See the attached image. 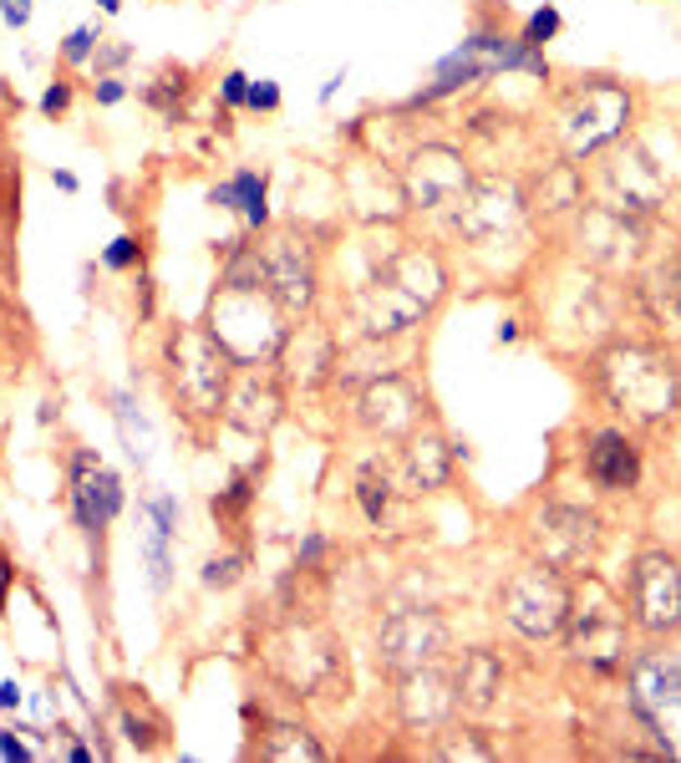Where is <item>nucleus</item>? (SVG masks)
Masks as SVG:
<instances>
[{"label":"nucleus","mask_w":681,"mask_h":763,"mask_svg":"<svg viewBox=\"0 0 681 763\" xmlns=\"http://www.w3.org/2000/svg\"><path fill=\"white\" fill-rule=\"evenodd\" d=\"M123 479L97 458V448L66 453V509H72V525L82 530V540L97 550V561H102L112 519L123 515Z\"/></svg>","instance_id":"8"},{"label":"nucleus","mask_w":681,"mask_h":763,"mask_svg":"<svg viewBox=\"0 0 681 763\" xmlns=\"http://www.w3.org/2000/svg\"><path fill=\"white\" fill-rule=\"evenodd\" d=\"M635 296L646 306V316L666 331H681V260H661L651 266L635 285Z\"/></svg>","instance_id":"27"},{"label":"nucleus","mask_w":681,"mask_h":763,"mask_svg":"<svg viewBox=\"0 0 681 763\" xmlns=\"http://www.w3.org/2000/svg\"><path fill=\"white\" fill-rule=\"evenodd\" d=\"M357 422L382 443H403L407 433L422 428V392L397 372H376L357 392Z\"/></svg>","instance_id":"17"},{"label":"nucleus","mask_w":681,"mask_h":763,"mask_svg":"<svg viewBox=\"0 0 681 763\" xmlns=\"http://www.w3.org/2000/svg\"><path fill=\"white\" fill-rule=\"evenodd\" d=\"M5 342H11V311L0 306V352H5Z\"/></svg>","instance_id":"49"},{"label":"nucleus","mask_w":681,"mask_h":763,"mask_svg":"<svg viewBox=\"0 0 681 763\" xmlns=\"http://www.w3.org/2000/svg\"><path fill=\"white\" fill-rule=\"evenodd\" d=\"M631 123V97L616 82H585V93L565 108V143L570 158H590L600 153L605 143H616Z\"/></svg>","instance_id":"15"},{"label":"nucleus","mask_w":681,"mask_h":763,"mask_svg":"<svg viewBox=\"0 0 681 763\" xmlns=\"http://www.w3.org/2000/svg\"><path fill=\"white\" fill-rule=\"evenodd\" d=\"M524 214V188L513 179H479L453 204V230L463 234L468 245H488V239H504V234L519 230Z\"/></svg>","instance_id":"13"},{"label":"nucleus","mask_w":681,"mask_h":763,"mask_svg":"<svg viewBox=\"0 0 681 763\" xmlns=\"http://www.w3.org/2000/svg\"><path fill=\"white\" fill-rule=\"evenodd\" d=\"M97 41H102V36H97V26H77V32L62 41V62H72V66L92 62V57H97Z\"/></svg>","instance_id":"36"},{"label":"nucleus","mask_w":681,"mask_h":763,"mask_svg":"<svg viewBox=\"0 0 681 763\" xmlns=\"http://www.w3.org/2000/svg\"><path fill=\"white\" fill-rule=\"evenodd\" d=\"M453 692H458V707L463 713H488L504 692V662L488 647H468L458 672H453Z\"/></svg>","instance_id":"23"},{"label":"nucleus","mask_w":681,"mask_h":763,"mask_svg":"<svg viewBox=\"0 0 681 763\" xmlns=\"http://www.w3.org/2000/svg\"><path fill=\"white\" fill-rule=\"evenodd\" d=\"M148 519H153V534H163V540H173V534H178V504H173L169 494L148 499Z\"/></svg>","instance_id":"37"},{"label":"nucleus","mask_w":681,"mask_h":763,"mask_svg":"<svg viewBox=\"0 0 681 763\" xmlns=\"http://www.w3.org/2000/svg\"><path fill=\"white\" fill-rule=\"evenodd\" d=\"M0 16H5V26H26L32 21V0H0Z\"/></svg>","instance_id":"44"},{"label":"nucleus","mask_w":681,"mask_h":763,"mask_svg":"<svg viewBox=\"0 0 681 763\" xmlns=\"http://www.w3.org/2000/svg\"><path fill=\"white\" fill-rule=\"evenodd\" d=\"M641 239H646L641 214L620 209V204H595L580 219V249H585L595 266H610V270L631 266L635 255H641Z\"/></svg>","instance_id":"20"},{"label":"nucleus","mask_w":681,"mask_h":763,"mask_svg":"<svg viewBox=\"0 0 681 763\" xmlns=\"http://www.w3.org/2000/svg\"><path fill=\"white\" fill-rule=\"evenodd\" d=\"M0 707H21V682H0Z\"/></svg>","instance_id":"47"},{"label":"nucleus","mask_w":681,"mask_h":763,"mask_svg":"<svg viewBox=\"0 0 681 763\" xmlns=\"http://www.w3.org/2000/svg\"><path fill=\"white\" fill-rule=\"evenodd\" d=\"M529 545H534V561H544L559 576H585L600 550V525L574 504H544L529 525Z\"/></svg>","instance_id":"10"},{"label":"nucleus","mask_w":681,"mask_h":763,"mask_svg":"<svg viewBox=\"0 0 681 763\" xmlns=\"http://www.w3.org/2000/svg\"><path fill=\"white\" fill-rule=\"evenodd\" d=\"M280 418H285V382H280L275 372L249 367V372L230 387L224 422H230L234 433H245V438H270Z\"/></svg>","instance_id":"21"},{"label":"nucleus","mask_w":681,"mask_h":763,"mask_svg":"<svg viewBox=\"0 0 681 763\" xmlns=\"http://www.w3.org/2000/svg\"><path fill=\"white\" fill-rule=\"evenodd\" d=\"M453 713H458V692H453V677L437 662L397 677V717H403V728L437 733L443 723H453Z\"/></svg>","instance_id":"19"},{"label":"nucleus","mask_w":681,"mask_h":763,"mask_svg":"<svg viewBox=\"0 0 681 763\" xmlns=\"http://www.w3.org/2000/svg\"><path fill=\"white\" fill-rule=\"evenodd\" d=\"M127 57H133V47H102V41H97V72H102V77H112V72H117V66L127 62Z\"/></svg>","instance_id":"40"},{"label":"nucleus","mask_w":681,"mask_h":763,"mask_svg":"<svg viewBox=\"0 0 681 763\" xmlns=\"http://www.w3.org/2000/svg\"><path fill=\"white\" fill-rule=\"evenodd\" d=\"M610 188L620 194V209H631V214H651V209L666 199L661 169H656L641 148H626V153L610 163Z\"/></svg>","instance_id":"24"},{"label":"nucleus","mask_w":681,"mask_h":763,"mask_svg":"<svg viewBox=\"0 0 681 763\" xmlns=\"http://www.w3.org/2000/svg\"><path fill=\"white\" fill-rule=\"evenodd\" d=\"M264 667L290 698H321L336 682L346 687V647L315 616H290L264 641Z\"/></svg>","instance_id":"5"},{"label":"nucleus","mask_w":681,"mask_h":763,"mask_svg":"<svg viewBox=\"0 0 681 763\" xmlns=\"http://www.w3.org/2000/svg\"><path fill=\"white\" fill-rule=\"evenodd\" d=\"M397 494H403V479L387 464H367L357 473V504H361V515H367V525H376V530L392 519Z\"/></svg>","instance_id":"29"},{"label":"nucleus","mask_w":681,"mask_h":763,"mask_svg":"<svg viewBox=\"0 0 681 763\" xmlns=\"http://www.w3.org/2000/svg\"><path fill=\"white\" fill-rule=\"evenodd\" d=\"M66 759H72V763H92L97 753H92L87 743H66Z\"/></svg>","instance_id":"48"},{"label":"nucleus","mask_w":681,"mask_h":763,"mask_svg":"<svg viewBox=\"0 0 681 763\" xmlns=\"http://www.w3.org/2000/svg\"><path fill=\"white\" fill-rule=\"evenodd\" d=\"M203 327L230 352L234 367H270L280 357V342H285L290 327H285L280 300L264 291L260 245L230 239V249H224V275H219V291L209 300V321Z\"/></svg>","instance_id":"1"},{"label":"nucleus","mask_w":681,"mask_h":763,"mask_svg":"<svg viewBox=\"0 0 681 763\" xmlns=\"http://www.w3.org/2000/svg\"><path fill=\"white\" fill-rule=\"evenodd\" d=\"M433 759H448V763H494V743L483 738L479 728H458V723H443L437 728V743H433Z\"/></svg>","instance_id":"30"},{"label":"nucleus","mask_w":681,"mask_h":763,"mask_svg":"<svg viewBox=\"0 0 681 763\" xmlns=\"http://www.w3.org/2000/svg\"><path fill=\"white\" fill-rule=\"evenodd\" d=\"M51 184H57V188H62V194H77V173H72V169H51Z\"/></svg>","instance_id":"46"},{"label":"nucleus","mask_w":681,"mask_h":763,"mask_svg":"<svg viewBox=\"0 0 681 763\" xmlns=\"http://www.w3.org/2000/svg\"><path fill=\"white\" fill-rule=\"evenodd\" d=\"M555 32H559V11H555V5H544V11H534V16H529L524 47H544V41H549Z\"/></svg>","instance_id":"38"},{"label":"nucleus","mask_w":681,"mask_h":763,"mask_svg":"<svg viewBox=\"0 0 681 763\" xmlns=\"http://www.w3.org/2000/svg\"><path fill=\"white\" fill-rule=\"evenodd\" d=\"M0 759H32V748H26V743H21V738H16V728H11V733H0Z\"/></svg>","instance_id":"45"},{"label":"nucleus","mask_w":681,"mask_h":763,"mask_svg":"<svg viewBox=\"0 0 681 763\" xmlns=\"http://www.w3.org/2000/svg\"><path fill=\"white\" fill-rule=\"evenodd\" d=\"M565 631H570V652L590 667L610 672L626 656V611L610 595L600 576L580 580V591H570V616H565Z\"/></svg>","instance_id":"7"},{"label":"nucleus","mask_w":681,"mask_h":763,"mask_svg":"<svg viewBox=\"0 0 681 763\" xmlns=\"http://www.w3.org/2000/svg\"><path fill=\"white\" fill-rule=\"evenodd\" d=\"M443 296H448V270H443V260L422 245H397L376 260L367 285L357 291V321L372 342L403 336V331L418 327L422 316H433V306Z\"/></svg>","instance_id":"2"},{"label":"nucleus","mask_w":681,"mask_h":763,"mask_svg":"<svg viewBox=\"0 0 681 763\" xmlns=\"http://www.w3.org/2000/svg\"><path fill=\"white\" fill-rule=\"evenodd\" d=\"M163 372H169V392L188 422H209L224 413L230 387H234V361L209 336V327L169 331V342H163Z\"/></svg>","instance_id":"4"},{"label":"nucleus","mask_w":681,"mask_h":763,"mask_svg":"<svg viewBox=\"0 0 681 763\" xmlns=\"http://www.w3.org/2000/svg\"><path fill=\"white\" fill-rule=\"evenodd\" d=\"M595 382H600L605 403L641 422H666L681 413V367L661 346L616 342L595 361Z\"/></svg>","instance_id":"3"},{"label":"nucleus","mask_w":681,"mask_h":763,"mask_svg":"<svg viewBox=\"0 0 681 763\" xmlns=\"http://www.w3.org/2000/svg\"><path fill=\"white\" fill-rule=\"evenodd\" d=\"M97 11H108V16H117V5H123V0H92Z\"/></svg>","instance_id":"50"},{"label":"nucleus","mask_w":681,"mask_h":763,"mask_svg":"<svg viewBox=\"0 0 681 763\" xmlns=\"http://www.w3.org/2000/svg\"><path fill=\"white\" fill-rule=\"evenodd\" d=\"M245 565L249 555L245 550H230V555H214V561H203V591H230V586H239L245 580Z\"/></svg>","instance_id":"32"},{"label":"nucleus","mask_w":681,"mask_h":763,"mask_svg":"<svg viewBox=\"0 0 681 763\" xmlns=\"http://www.w3.org/2000/svg\"><path fill=\"white\" fill-rule=\"evenodd\" d=\"M403 443V494H437L453 479V443L437 428H418Z\"/></svg>","instance_id":"22"},{"label":"nucleus","mask_w":681,"mask_h":763,"mask_svg":"<svg viewBox=\"0 0 681 763\" xmlns=\"http://www.w3.org/2000/svg\"><path fill=\"white\" fill-rule=\"evenodd\" d=\"M249 499H255V489H249V473H239V479H234L224 494H214V504H209V509H214L219 525H234V519L249 509Z\"/></svg>","instance_id":"33"},{"label":"nucleus","mask_w":681,"mask_h":763,"mask_svg":"<svg viewBox=\"0 0 681 763\" xmlns=\"http://www.w3.org/2000/svg\"><path fill=\"white\" fill-rule=\"evenodd\" d=\"M590 479L600 483V489H610V494L635 489V479H641V453H635L631 438L626 433L595 438V443H590Z\"/></svg>","instance_id":"25"},{"label":"nucleus","mask_w":681,"mask_h":763,"mask_svg":"<svg viewBox=\"0 0 681 763\" xmlns=\"http://www.w3.org/2000/svg\"><path fill=\"white\" fill-rule=\"evenodd\" d=\"M336 361H340L336 336H331L321 321H300V327H290L285 331V342H280V357H275L280 372L275 377L285 382V387L310 392V387H321V382L336 377Z\"/></svg>","instance_id":"18"},{"label":"nucleus","mask_w":681,"mask_h":763,"mask_svg":"<svg viewBox=\"0 0 681 763\" xmlns=\"http://www.w3.org/2000/svg\"><path fill=\"white\" fill-rule=\"evenodd\" d=\"M631 616L641 631L666 637L681 626V565L666 550H646L631 565Z\"/></svg>","instance_id":"14"},{"label":"nucleus","mask_w":681,"mask_h":763,"mask_svg":"<svg viewBox=\"0 0 681 763\" xmlns=\"http://www.w3.org/2000/svg\"><path fill=\"white\" fill-rule=\"evenodd\" d=\"M255 753L270 763H321L325 759V743L315 738V733L306 728V723H290V717H270L260 728V738H255Z\"/></svg>","instance_id":"26"},{"label":"nucleus","mask_w":681,"mask_h":763,"mask_svg":"<svg viewBox=\"0 0 681 763\" xmlns=\"http://www.w3.org/2000/svg\"><path fill=\"white\" fill-rule=\"evenodd\" d=\"M448 616L433 606H397L387 622L376 626V672H387L392 682L403 672H418L428 662H443L448 652Z\"/></svg>","instance_id":"9"},{"label":"nucleus","mask_w":681,"mask_h":763,"mask_svg":"<svg viewBox=\"0 0 681 763\" xmlns=\"http://www.w3.org/2000/svg\"><path fill=\"white\" fill-rule=\"evenodd\" d=\"M219 93H224V102H230V108H245V97H249V77H245V72H230Z\"/></svg>","instance_id":"43"},{"label":"nucleus","mask_w":681,"mask_h":763,"mask_svg":"<svg viewBox=\"0 0 681 763\" xmlns=\"http://www.w3.org/2000/svg\"><path fill=\"white\" fill-rule=\"evenodd\" d=\"M66 108H72V82H51L47 93H41V112H47V118H62Z\"/></svg>","instance_id":"39"},{"label":"nucleus","mask_w":681,"mask_h":763,"mask_svg":"<svg viewBox=\"0 0 681 763\" xmlns=\"http://www.w3.org/2000/svg\"><path fill=\"white\" fill-rule=\"evenodd\" d=\"M631 702L651 723L671 759H681V662L677 656H635L631 662Z\"/></svg>","instance_id":"11"},{"label":"nucleus","mask_w":681,"mask_h":763,"mask_svg":"<svg viewBox=\"0 0 681 763\" xmlns=\"http://www.w3.org/2000/svg\"><path fill=\"white\" fill-rule=\"evenodd\" d=\"M570 576L549 570L544 561H529L519 570H509V580L498 586V616L529 641L559 637L565 616H570Z\"/></svg>","instance_id":"6"},{"label":"nucleus","mask_w":681,"mask_h":763,"mask_svg":"<svg viewBox=\"0 0 681 763\" xmlns=\"http://www.w3.org/2000/svg\"><path fill=\"white\" fill-rule=\"evenodd\" d=\"M230 188H234V209H245V219L255 224V230H260L264 214H270V209H264V173L239 169V173L230 179Z\"/></svg>","instance_id":"31"},{"label":"nucleus","mask_w":681,"mask_h":763,"mask_svg":"<svg viewBox=\"0 0 681 763\" xmlns=\"http://www.w3.org/2000/svg\"><path fill=\"white\" fill-rule=\"evenodd\" d=\"M184 93H188V72H184V66H178V72H173V66H169V72H163V77H158V82H153V87H148V93H143V97H148L153 108L173 112V97L184 102Z\"/></svg>","instance_id":"34"},{"label":"nucleus","mask_w":681,"mask_h":763,"mask_svg":"<svg viewBox=\"0 0 681 763\" xmlns=\"http://www.w3.org/2000/svg\"><path fill=\"white\" fill-rule=\"evenodd\" d=\"M92 97L102 102V108H117V102L127 97V87H123L117 77H97V82H92Z\"/></svg>","instance_id":"42"},{"label":"nucleus","mask_w":681,"mask_h":763,"mask_svg":"<svg viewBox=\"0 0 681 763\" xmlns=\"http://www.w3.org/2000/svg\"><path fill=\"white\" fill-rule=\"evenodd\" d=\"M580 199H585L580 169H574V163H549V169L534 179V188L524 194V209L555 219V214H570V209H580Z\"/></svg>","instance_id":"28"},{"label":"nucleus","mask_w":681,"mask_h":763,"mask_svg":"<svg viewBox=\"0 0 681 763\" xmlns=\"http://www.w3.org/2000/svg\"><path fill=\"white\" fill-rule=\"evenodd\" d=\"M102 266L117 270V275H127V270H138L143 266V245L133 239V234H117L108 249H102Z\"/></svg>","instance_id":"35"},{"label":"nucleus","mask_w":681,"mask_h":763,"mask_svg":"<svg viewBox=\"0 0 681 763\" xmlns=\"http://www.w3.org/2000/svg\"><path fill=\"white\" fill-rule=\"evenodd\" d=\"M473 184L468 173V158L448 143H422L412 148L403 163V199L407 209H422V214H443L463 199V188Z\"/></svg>","instance_id":"12"},{"label":"nucleus","mask_w":681,"mask_h":763,"mask_svg":"<svg viewBox=\"0 0 681 763\" xmlns=\"http://www.w3.org/2000/svg\"><path fill=\"white\" fill-rule=\"evenodd\" d=\"M245 108H280V87L275 82H249V97H245Z\"/></svg>","instance_id":"41"},{"label":"nucleus","mask_w":681,"mask_h":763,"mask_svg":"<svg viewBox=\"0 0 681 763\" xmlns=\"http://www.w3.org/2000/svg\"><path fill=\"white\" fill-rule=\"evenodd\" d=\"M264 260V291L280 300L285 316H306L315 306V249L295 230H280L260 245Z\"/></svg>","instance_id":"16"}]
</instances>
